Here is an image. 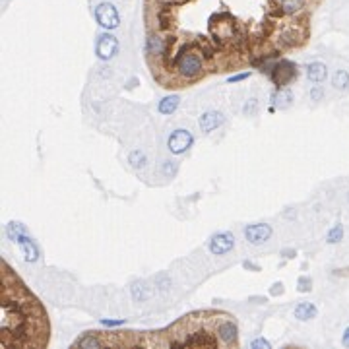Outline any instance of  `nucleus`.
Instances as JSON below:
<instances>
[{
	"mask_svg": "<svg viewBox=\"0 0 349 349\" xmlns=\"http://www.w3.org/2000/svg\"><path fill=\"white\" fill-rule=\"evenodd\" d=\"M177 70H179V74H181L183 78H188V80L200 76V72H202L200 56L194 54V52L183 51L179 54V59H177Z\"/></svg>",
	"mask_w": 349,
	"mask_h": 349,
	"instance_id": "2",
	"label": "nucleus"
},
{
	"mask_svg": "<svg viewBox=\"0 0 349 349\" xmlns=\"http://www.w3.org/2000/svg\"><path fill=\"white\" fill-rule=\"evenodd\" d=\"M95 17L99 22V26L105 27V29H114L121 24V17H119V12L114 8L111 2H101L95 8Z\"/></svg>",
	"mask_w": 349,
	"mask_h": 349,
	"instance_id": "3",
	"label": "nucleus"
},
{
	"mask_svg": "<svg viewBox=\"0 0 349 349\" xmlns=\"http://www.w3.org/2000/svg\"><path fill=\"white\" fill-rule=\"evenodd\" d=\"M146 153H142L140 149H134L130 151V156H128V163H130L134 169H142V167H146Z\"/></svg>",
	"mask_w": 349,
	"mask_h": 349,
	"instance_id": "19",
	"label": "nucleus"
},
{
	"mask_svg": "<svg viewBox=\"0 0 349 349\" xmlns=\"http://www.w3.org/2000/svg\"><path fill=\"white\" fill-rule=\"evenodd\" d=\"M250 76V72H244V74H237V76H231V78L227 80L229 84H235V82H243V80H246Z\"/></svg>",
	"mask_w": 349,
	"mask_h": 349,
	"instance_id": "26",
	"label": "nucleus"
},
{
	"mask_svg": "<svg viewBox=\"0 0 349 349\" xmlns=\"http://www.w3.org/2000/svg\"><path fill=\"white\" fill-rule=\"evenodd\" d=\"M311 287H313V279L311 278H299V283H297V289H299V291L306 293V291H311Z\"/></svg>",
	"mask_w": 349,
	"mask_h": 349,
	"instance_id": "22",
	"label": "nucleus"
},
{
	"mask_svg": "<svg viewBox=\"0 0 349 349\" xmlns=\"http://www.w3.org/2000/svg\"><path fill=\"white\" fill-rule=\"evenodd\" d=\"M326 74H328V68L324 66L322 62H313V64L306 66V76H308V80L314 82V84L324 82V80H326Z\"/></svg>",
	"mask_w": 349,
	"mask_h": 349,
	"instance_id": "11",
	"label": "nucleus"
},
{
	"mask_svg": "<svg viewBox=\"0 0 349 349\" xmlns=\"http://www.w3.org/2000/svg\"><path fill=\"white\" fill-rule=\"evenodd\" d=\"M6 235L16 244H20V248H22V253H24V258H26L27 262H35L39 258V250H37L33 241L27 237L26 227L22 225V223H10V225L6 227Z\"/></svg>",
	"mask_w": 349,
	"mask_h": 349,
	"instance_id": "1",
	"label": "nucleus"
},
{
	"mask_svg": "<svg viewBox=\"0 0 349 349\" xmlns=\"http://www.w3.org/2000/svg\"><path fill=\"white\" fill-rule=\"evenodd\" d=\"M332 86L336 87V89H340V91H347L349 89V74L345 70H338L336 74H334V78H332Z\"/></svg>",
	"mask_w": 349,
	"mask_h": 349,
	"instance_id": "14",
	"label": "nucleus"
},
{
	"mask_svg": "<svg viewBox=\"0 0 349 349\" xmlns=\"http://www.w3.org/2000/svg\"><path fill=\"white\" fill-rule=\"evenodd\" d=\"M297 76V66L291 61H281L278 62L274 70H272V80L276 86H287L291 80H295Z\"/></svg>",
	"mask_w": 349,
	"mask_h": 349,
	"instance_id": "4",
	"label": "nucleus"
},
{
	"mask_svg": "<svg viewBox=\"0 0 349 349\" xmlns=\"http://www.w3.org/2000/svg\"><path fill=\"white\" fill-rule=\"evenodd\" d=\"M326 239H328V243L330 244L340 243L341 239H343V227H341L340 223H338V225H334L330 231H328V237H326Z\"/></svg>",
	"mask_w": 349,
	"mask_h": 349,
	"instance_id": "21",
	"label": "nucleus"
},
{
	"mask_svg": "<svg viewBox=\"0 0 349 349\" xmlns=\"http://www.w3.org/2000/svg\"><path fill=\"white\" fill-rule=\"evenodd\" d=\"M243 111H244V114H256V111H258V103H256V99H248Z\"/></svg>",
	"mask_w": 349,
	"mask_h": 349,
	"instance_id": "23",
	"label": "nucleus"
},
{
	"mask_svg": "<svg viewBox=\"0 0 349 349\" xmlns=\"http://www.w3.org/2000/svg\"><path fill=\"white\" fill-rule=\"evenodd\" d=\"M179 103H181L179 95H167L159 101V107H157V109H159V113L161 114H173L174 111H177Z\"/></svg>",
	"mask_w": 349,
	"mask_h": 349,
	"instance_id": "13",
	"label": "nucleus"
},
{
	"mask_svg": "<svg viewBox=\"0 0 349 349\" xmlns=\"http://www.w3.org/2000/svg\"><path fill=\"white\" fill-rule=\"evenodd\" d=\"M233 246H235V237L231 235L229 231L216 233V235L209 239V253L216 254V256L227 254L229 250H233Z\"/></svg>",
	"mask_w": 349,
	"mask_h": 349,
	"instance_id": "5",
	"label": "nucleus"
},
{
	"mask_svg": "<svg viewBox=\"0 0 349 349\" xmlns=\"http://www.w3.org/2000/svg\"><path fill=\"white\" fill-rule=\"evenodd\" d=\"M192 146V134L188 130H184V128H179V130H174L169 140H167V148L171 153H184L186 149Z\"/></svg>",
	"mask_w": 349,
	"mask_h": 349,
	"instance_id": "6",
	"label": "nucleus"
},
{
	"mask_svg": "<svg viewBox=\"0 0 349 349\" xmlns=\"http://www.w3.org/2000/svg\"><path fill=\"white\" fill-rule=\"evenodd\" d=\"M314 316H316V306H314L313 303H306V301H303V303H299V305H297L295 318H299V320L306 322V320H313Z\"/></svg>",
	"mask_w": 349,
	"mask_h": 349,
	"instance_id": "12",
	"label": "nucleus"
},
{
	"mask_svg": "<svg viewBox=\"0 0 349 349\" xmlns=\"http://www.w3.org/2000/svg\"><path fill=\"white\" fill-rule=\"evenodd\" d=\"M279 291H283V285H281V283H276L274 289H272V293H274V295H278Z\"/></svg>",
	"mask_w": 349,
	"mask_h": 349,
	"instance_id": "29",
	"label": "nucleus"
},
{
	"mask_svg": "<svg viewBox=\"0 0 349 349\" xmlns=\"http://www.w3.org/2000/svg\"><path fill=\"white\" fill-rule=\"evenodd\" d=\"M117 51H119V41H117V37H114V35H111V33L99 35L95 52L101 61H109V59H113L114 54H117Z\"/></svg>",
	"mask_w": 349,
	"mask_h": 349,
	"instance_id": "7",
	"label": "nucleus"
},
{
	"mask_svg": "<svg viewBox=\"0 0 349 349\" xmlns=\"http://www.w3.org/2000/svg\"><path fill=\"white\" fill-rule=\"evenodd\" d=\"M132 297H134L136 301H144V299H148L149 291H148L146 281H136V283L132 285Z\"/></svg>",
	"mask_w": 349,
	"mask_h": 349,
	"instance_id": "17",
	"label": "nucleus"
},
{
	"mask_svg": "<svg viewBox=\"0 0 349 349\" xmlns=\"http://www.w3.org/2000/svg\"><path fill=\"white\" fill-rule=\"evenodd\" d=\"M171 173H174V165L171 161H165V174H171Z\"/></svg>",
	"mask_w": 349,
	"mask_h": 349,
	"instance_id": "28",
	"label": "nucleus"
},
{
	"mask_svg": "<svg viewBox=\"0 0 349 349\" xmlns=\"http://www.w3.org/2000/svg\"><path fill=\"white\" fill-rule=\"evenodd\" d=\"M165 51V45H163V39H159L156 35H151L148 39V52L149 54H161Z\"/></svg>",
	"mask_w": 349,
	"mask_h": 349,
	"instance_id": "20",
	"label": "nucleus"
},
{
	"mask_svg": "<svg viewBox=\"0 0 349 349\" xmlns=\"http://www.w3.org/2000/svg\"><path fill=\"white\" fill-rule=\"evenodd\" d=\"M322 97H324V91L320 86H314L313 89H311V99H313V101H320Z\"/></svg>",
	"mask_w": 349,
	"mask_h": 349,
	"instance_id": "24",
	"label": "nucleus"
},
{
	"mask_svg": "<svg viewBox=\"0 0 349 349\" xmlns=\"http://www.w3.org/2000/svg\"><path fill=\"white\" fill-rule=\"evenodd\" d=\"M291 101H293V95H291L289 89H279L278 93L274 95V105H276L278 109H287V107H291Z\"/></svg>",
	"mask_w": 349,
	"mask_h": 349,
	"instance_id": "15",
	"label": "nucleus"
},
{
	"mask_svg": "<svg viewBox=\"0 0 349 349\" xmlns=\"http://www.w3.org/2000/svg\"><path fill=\"white\" fill-rule=\"evenodd\" d=\"M223 114L218 113V111H208V113H204L200 117V128L202 132H211L216 130L218 126H221L223 124Z\"/></svg>",
	"mask_w": 349,
	"mask_h": 349,
	"instance_id": "9",
	"label": "nucleus"
},
{
	"mask_svg": "<svg viewBox=\"0 0 349 349\" xmlns=\"http://www.w3.org/2000/svg\"><path fill=\"white\" fill-rule=\"evenodd\" d=\"M105 343L99 338H97L95 334H86L84 338H80L76 343H74V347H103Z\"/></svg>",
	"mask_w": 349,
	"mask_h": 349,
	"instance_id": "16",
	"label": "nucleus"
},
{
	"mask_svg": "<svg viewBox=\"0 0 349 349\" xmlns=\"http://www.w3.org/2000/svg\"><path fill=\"white\" fill-rule=\"evenodd\" d=\"M101 324L103 326H121V324H124V320H101Z\"/></svg>",
	"mask_w": 349,
	"mask_h": 349,
	"instance_id": "27",
	"label": "nucleus"
},
{
	"mask_svg": "<svg viewBox=\"0 0 349 349\" xmlns=\"http://www.w3.org/2000/svg\"><path fill=\"white\" fill-rule=\"evenodd\" d=\"M218 336H219V340L223 341L225 345H233V343H237V326H235V322L225 320V322L219 324Z\"/></svg>",
	"mask_w": 349,
	"mask_h": 349,
	"instance_id": "10",
	"label": "nucleus"
},
{
	"mask_svg": "<svg viewBox=\"0 0 349 349\" xmlns=\"http://www.w3.org/2000/svg\"><path fill=\"white\" fill-rule=\"evenodd\" d=\"M244 237L250 244H262L272 237V227L268 223H253L244 229Z\"/></svg>",
	"mask_w": 349,
	"mask_h": 349,
	"instance_id": "8",
	"label": "nucleus"
},
{
	"mask_svg": "<svg viewBox=\"0 0 349 349\" xmlns=\"http://www.w3.org/2000/svg\"><path fill=\"white\" fill-rule=\"evenodd\" d=\"M250 347L253 349H270V341H266V340H254L253 343H250Z\"/></svg>",
	"mask_w": 349,
	"mask_h": 349,
	"instance_id": "25",
	"label": "nucleus"
},
{
	"mask_svg": "<svg viewBox=\"0 0 349 349\" xmlns=\"http://www.w3.org/2000/svg\"><path fill=\"white\" fill-rule=\"evenodd\" d=\"M341 341H343V345H345V347H349V328L345 330V334H343V340H341Z\"/></svg>",
	"mask_w": 349,
	"mask_h": 349,
	"instance_id": "30",
	"label": "nucleus"
},
{
	"mask_svg": "<svg viewBox=\"0 0 349 349\" xmlns=\"http://www.w3.org/2000/svg\"><path fill=\"white\" fill-rule=\"evenodd\" d=\"M305 6V0H281V10L285 14H297Z\"/></svg>",
	"mask_w": 349,
	"mask_h": 349,
	"instance_id": "18",
	"label": "nucleus"
}]
</instances>
